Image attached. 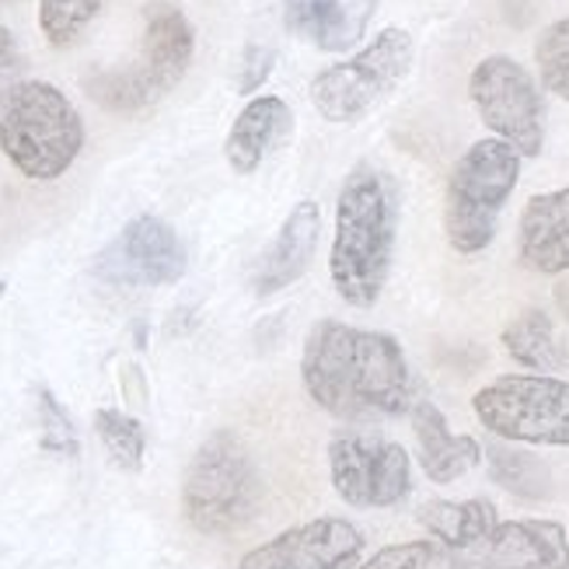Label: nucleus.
<instances>
[{"label":"nucleus","instance_id":"12","mask_svg":"<svg viewBox=\"0 0 569 569\" xmlns=\"http://www.w3.org/2000/svg\"><path fill=\"white\" fill-rule=\"evenodd\" d=\"M363 535L342 517H315L269 538L238 562V569H357Z\"/></svg>","mask_w":569,"mask_h":569},{"label":"nucleus","instance_id":"19","mask_svg":"<svg viewBox=\"0 0 569 569\" xmlns=\"http://www.w3.org/2000/svg\"><path fill=\"white\" fill-rule=\"evenodd\" d=\"M416 517L433 535V541L451 552H472L500 525V513L489 500H430L419 507Z\"/></svg>","mask_w":569,"mask_h":569},{"label":"nucleus","instance_id":"24","mask_svg":"<svg viewBox=\"0 0 569 569\" xmlns=\"http://www.w3.org/2000/svg\"><path fill=\"white\" fill-rule=\"evenodd\" d=\"M94 430L102 437L109 458L127 468V472H140L143 451H147V433L140 427V419L119 412V409H98L94 412Z\"/></svg>","mask_w":569,"mask_h":569},{"label":"nucleus","instance_id":"28","mask_svg":"<svg viewBox=\"0 0 569 569\" xmlns=\"http://www.w3.org/2000/svg\"><path fill=\"white\" fill-rule=\"evenodd\" d=\"M14 60H18V49H14V36H11V29H4L0 24V78L14 67Z\"/></svg>","mask_w":569,"mask_h":569},{"label":"nucleus","instance_id":"8","mask_svg":"<svg viewBox=\"0 0 569 569\" xmlns=\"http://www.w3.org/2000/svg\"><path fill=\"white\" fill-rule=\"evenodd\" d=\"M479 423L500 440L569 448V381L549 375H503L476 391Z\"/></svg>","mask_w":569,"mask_h":569},{"label":"nucleus","instance_id":"22","mask_svg":"<svg viewBox=\"0 0 569 569\" xmlns=\"http://www.w3.org/2000/svg\"><path fill=\"white\" fill-rule=\"evenodd\" d=\"M360 569H492L472 552H451L440 541H402L370 556Z\"/></svg>","mask_w":569,"mask_h":569},{"label":"nucleus","instance_id":"14","mask_svg":"<svg viewBox=\"0 0 569 569\" xmlns=\"http://www.w3.org/2000/svg\"><path fill=\"white\" fill-rule=\"evenodd\" d=\"M472 556L492 569H569V535L556 521H503Z\"/></svg>","mask_w":569,"mask_h":569},{"label":"nucleus","instance_id":"10","mask_svg":"<svg viewBox=\"0 0 569 569\" xmlns=\"http://www.w3.org/2000/svg\"><path fill=\"white\" fill-rule=\"evenodd\" d=\"M329 476L336 492L350 507L378 510L409 497L412 461L409 451L395 440L360 430H339L329 440Z\"/></svg>","mask_w":569,"mask_h":569},{"label":"nucleus","instance_id":"1","mask_svg":"<svg viewBox=\"0 0 569 569\" xmlns=\"http://www.w3.org/2000/svg\"><path fill=\"white\" fill-rule=\"evenodd\" d=\"M301 381L311 402L336 419L402 416L416 406L399 339L375 329H353L339 318H321L311 326Z\"/></svg>","mask_w":569,"mask_h":569},{"label":"nucleus","instance_id":"21","mask_svg":"<svg viewBox=\"0 0 569 569\" xmlns=\"http://www.w3.org/2000/svg\"><path fill=\"white\" fill-rule=\"evenodd\" d=\"M489 476L497 486H503L513 497L525 500H546L552 489V476L546 461H538L528 451H513V448H489Z\"/></svg>","mask_w":569,"mask_h":569},{"label":"nucleus","instance_id":"26","mask_svg":"<svg viewBox=\"0 0 569 569\" xmlns=\"http://www.w3.org/2000/svg\"><path fill=\"white\" fill-rule=\"evenodd\" d=\"M39 399V427H42V448L53 455H78V430H73L67 409L57 402L49 388L36 391Z\"/></svg>","mask_w":569,"mask_h":569},{"label":"nucleus","instance_id":"11","mask_svg":"<svg viewBox=\"0 0 569 569\" xmlns=\"http://www.w3.org/2000/svg\"><path fill=\"white\" fill-rule=\"evenodd\" d=\"M186 266L189 256L176 228L154 213H140L98 256L94 273L116 287H168L186 277Z\"/></svg>","mask_w":569,"mask_h":569},{"label":"nucleus","instance_id":"13","mask_svg":"<svg viewBox=\"0 0 569 569\" xmlns=\"http://www.w3.org/2000/svg\"><path fill=\"white\" fill-rule=\"evenodd\" d=\"M318 234H321V210L315 200H301L287 213L277 238L269 241V249L252 269L256 297H273L301 280L318 252Z\"/></svg>","mask_w":569,"mask_h":569},{"label":"nucleus","instance_id":"25","mask_svg":"<svg viewBox=\"0 0 569 569\" xmlns=\"http://www.w3.org/2000/svg\"><path fill=\"white\" fill-rule=\"evenodd\" d=\"M535 63L546 91L569 102V18L552 21L535 42Z\"/></svg>","mask_w":569,"mask_h":569},{"label":"nucleus","instance_id":"3","mask_svg":"<svg viewBox=\"0 0 569 569\" xmlns=\"http://www.w3.org/2000/svg\"><path fill=\"white\" fill-rule=\"evenodd\" d=\"M84 122L49 81H14L0 94V151L32 182H53L78 161Z\"/></svg>","mask_w":569,"mask_h":569},{"label":"nucleus","instance_id":"9","mask_svg":"<svg viewBox=\"0 0 569 569\" xmlns=\"http://www.w3.org/2000/svg\"><path fill=\"white\" fill-rule=\"evenodd\" d=\"M468 98L492 137L510 143L521 158H538L546 147V102L531 73L513 57L492 53L476 63Z\"/></svg>","mask_w":569,"mask_h":569},{"label":"nucleus","instance_id":"20","mask_svg":"<svg viewBox=\"0 0 569 569\" xmlns=\"http://www.w3.org/2000/svg\"><path fill=\"white\" fill-rule=\"evenodd\" d=\"M500 339H503V350L521 367L552 370V367L562 363L552 318L546 311H538V308H528V311L517 315L510 326L503 329Z\"/></svg>","mask_w":569,"mask_h":569},{"label":"nucleus","instance_id":"7","mask_svg":"<svg viewBox=\"0 0 569 569\" xmlns=\"http://www.w3.org/2000/svg\"><path fill=\"white\" fill-rule=\"evenodd\" d=\"M196 53V32L182 8L168 4V0H154L143 8V46L140 60L122 70L109 73L98 81L91 91L98 102L109 109H140L164 98L176 88Z\"/></svg>","mask_w":569,"mask_h":569},{"label":"nucleus","instance_id":"27","mask_svg":"<svg viewBox=\"0 0 569 569\" xmlns=\"http://www.w3.org/2000/svg\"><path fill=\"white\" fill-rule=\"evenodd\" d=\"M277 67V49L249 42L244 46V57H241V78H238V91L241 94H252L256 88H262L269 81V73Z\"/></svg>","mask_w":569,"mask_h":569},{"label":"nucleus","instance_id":"6","mask_svg":"<svg viewBox=\"0 0 569 569\" xmlns=\"http://www.w3.org/2000/svg\"><path fill=\"white\" fill-rule=\"evenodd\" d=\"M416 46L399 24H388L360 53L315 73L311 106L326 122H357L395 94L412 70Z\"/></svg>","mask_w":569,"mask_h":569},{"label":"nucleus","instance_id":"15","mask_svg":"<svg viewBox=\"0 0 569 569\" xmlns=\"http://www.w3.org/2000/svg\"><path fill=\"white\" fill-rule=\"evenodd\" d=\"M517 256L531 273H569V186L538 192L525 203L521 228H517Z\"/></svg>","mask_w":569,"mask_h":569},{"label":"nucleus","instance_id":"16","mask_svg":"<svg viewBox=\"0 0 569 569\" xmlns=\"http://www.w3.org/2000/svg\"><path fill=\"white\" fill-rule=\"evenodd\" d=\"M293 127V112L280 94H256L231 122L224 140V158L238 176H252L277 151Z\"/></svg>","mask_w":569,"mask_h":569},{"label":"nucleus","instance_id":"23","mask_svg":"<svg viewBox=\"0 0 569 569\" xmlns=\"http://www.w3.org/2000/svg\"><path fill=\"white\" fill-rule=\"evenodd\" d=\"M106 8V0H39V29L49 46H73Z\"/></svg>","mask_w":569,"mask_h":569},{"label":"nucleus","instance_id":"2","mask_svg":"<svg viewBox=\"0 0 569 569\" xmlns=\"http://www.w3.org/2000/svg\"><path fill=\"white\" fill-rule=\"evenodd\" d=\"M399 234V192L385 171L360 164L346 176L336 200V234L329 252L332 287L346 305L375 308L388 283Z\"/></svg>","mask_w":569,"mask_h":569},{"label":"nucleus","instance_id":"17","mask_svg":"<svg viewBox=\"0 0 569 569\" xmlns=\"http://www.w3.org/2000/svg\"><path fill=\"white\" fill-rule=\"evenodd\" d=\"M409 419L419 443V465H423L430 482L448 486L482 461L479 440L468 433H451L448 419H443V412L433 402H416L409 409Z\"/></svg>","mask_w":569,"mask_h":569},{"label":"nucleus","instance_id":"18","mask_svg":"<svg viewBox=\"0 0 569 569\" xmlns=\"http://www.w3.org/2000/svg\"><path fill=\"white\" fill-rule=\"evenodd\" d=\"M287 32L326 53H342L360 39L363 18L346 0H283Z\"/></svg>","mask_w":569,"mask_h":569},{"label":"nucleus","instance_id":"29","mask_svg":"<svg viewBox=\"0 0 569 569\" xmlns=\"http://www.w3.org/2000/svg\"><path fill=\"white\" fill-rule=\"evenodd\" d=\"M4 293H8V283H4V280H0V297H4Z\"/></svg>","mask_w":569,"mask_h":569},{"label":"nucleus","instance_id":"4","mask_svg":"<svg viewBox=\"0 0 569 569\" xmlns=\"http://www.w3.org/2000/svg\"><path fill=\"white\" fill-rule=\"evenodd\" d=\"M262 497L266 486L249 448L231 430L207 437L182 482L186 521L200 535H231L256 521Z\"/></svg>","mask_w":569,"mask_h":569},{"label":"nucleus","instance_id":"5","mask_svg":"<svg viewBox=\"0 0 569 569\" xmlns=\"http://www.w3.org/2000/svg\"><path fill=\"white\" fill-rule=\"evenodd\" d=\"M517 179H521V154L497 137L476 140L458 158L443 192V234L455 252L476 256L489 249Z\"/></svg>","mask_w":569,"mask_h":569}]
</instances>
